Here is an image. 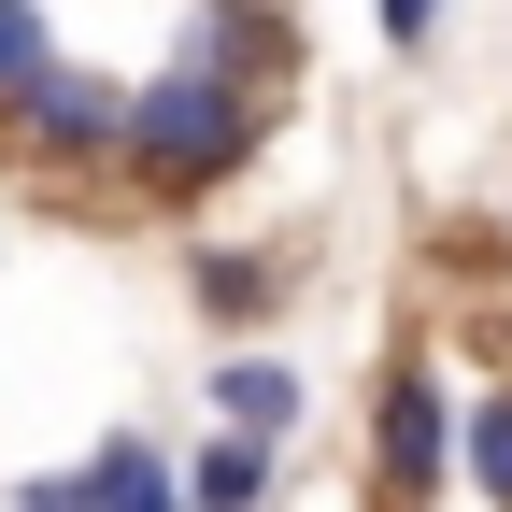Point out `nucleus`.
Instances as JSON below:
<instances>
[{
	"label": "nucleus",
	"instance_id": "9b49d317",
	"mask_svg": "<svg viewBox=\"0 0 512 512\" xmlns=\"http://www.w3.org/2000/svg\"><path fill=\"white\" fill-rule=\"evenodd\" d=\"M370 15H384V57H427V43H441V15H456V0H370Z\"/></svg>",
	"mask_w": 512,
	"mask_h": 512
},
{
	"label": "nucleus",
	"instance_id": "6e6552de",
	"mask_svg": "<svg viewBox=\"0 0 512 512\" xmlns=\"http://www.w3.org/2000/svg\"><path fill=\"white\" fill-rule=\"evenodd\" d=\"M86 512H185L171 498V456L143 427H100V456H86Z\"/></svg>",
	"mask_w": 512,
	"mask_h": 512
},
{
	"label": "nucleus",
	"instance_id": "39448f33",
	"mask_svg": "<svg viewBox=\"0 0 512 512\" xmlns=\"http://www.w3.org/2000/svg\"><path fill=\"white\" fill-rule=\"evenodd\" d=\"M200 384H214V427H242V441H271V456H285V427H299V370H285L271 342H228Z\"/></svg>",
	"mask_w": 512,
	"mask_h": 512
},
{
	"label": "nucleus",
	"instance_id": "f03ea898",
	"mask_svg": "<svg viewBox=\"0 0 512 512\" xmlns=\"http://www.w3.org/2000/svg\"><path fill=\"white\" fill-rule=\"evenodd\" d=\"M114 114H128L114 72H86V57H43V72L0 100V143H15L29 171H114Z\"/></svg>",
	"mask_w": 512,
	"mask_h": 512
},
{
	"label": "nucleus",
	"instance_id": "0eeeda50",
	"mask_svg": "<svg viewBox=\"0 0 512 512\" xmlns=\"http://www.w3.org/2000/svg\"><path fill=\"white\" fill-rule=\"evenodd\" d=\"M185 299H200L214 328H256V313L285 299V271H271L256 242H200V256H185Z\"/></svg>",
	"mask_w": 512,
	"mask_h": 512
},
{
	"label": "nucleus",
	"instance_id": "9d476101",
	"mask_svg": "<svg viewBox=\"0 0 512 512\" xmlns=\"http://www.w3.org/2000/svg\"><path fill=\"white\" fill-rule=\"evenodd\" d=\"M57 57V29H43V0H0V100H15L29 72Z\"/></svg>",
	"mask_w": 512,
	"mask_h": 512
},
{
	"label": "nucleus",
	"instance_id": "423d86ee",
	"mask_svg": "<svg viewBox=\"0 0 512 512\" xmlns=\"http://www.w3.org/2000/svg\"><path fill=\"white\" fill-rule=\"evenodd\" d=\"M171 498H185V512H271V441L214 427L200 456H171Z\"/></svg>",
	"mask_w": 512,
	"mask_h": 512
},
{
	"label": "nucleus",
	"instance_id": "20e7f679",
	"mask_svg": "<svg viewBox=\"0 0 512 512\" xmlns=\"http://www.w3.org/2000/svg\"><path fill=\"white\" fill-rule=\"evenodd\" d=\"M171 57H200V72H242V86H285V57H299V29H285V0H200Z\"/></svg>",
	"mask_w": 512,
	"mask_h": 512
},
{
	"label": "nucleus",
	"instance_id": "f8f14e48",
	"mask_svg": "<svg viewBox=\"0 0 512 512\" xmlns=\"http://www.w3.org/2000/svg\"><path fill=\"white\" fill-rule=\"evenodd\" d=\"M15 512H86V456L72 470H15Z\"/></svg>",
	"mask_w": 512,
	"mask_h": 512
},
{
	"label": "nucleus",
	"instance_id": "f257e3e1",
	"mask_svg": "<svg viewBox=\"0 0 512 512\" xmlns=\"http://www.w3.org/2000/svg\"><path fill=\"white\" fill-rule=\"evenodd\" d=\"M256 143H271V86L200 72V57L143 72L128 114H114V171L143 185V200H214L228 171H256Z\"/></svg>",
	"mask_w": 512,
	"mask_h": 512
},
{
	"label": "nucleus",
	"instance_id": "1a4fd4ad",
	"mask_svg": "<svg viewBox=\"0 0 512 512\" xmlns=\"http://www.w3.org/2000/svg\"><path fill=\"white\" fill-rule=\"evenodd\" d=\"M456 484H470L484 512H512V384L456 413Z\"/></svg>",
	"mask_w": 512,
	"mask_h": 512
},
{
	"label": "nucleus",
	"instance_id": "7ed1b4c3",
	"mask_svg": "<svg viewBox=\"0 0 512 512\" xmlns=\"http://www.w3.org/2000/svg\"><path fill=\"white\" fill-rule=\"evenodd\" d=\"M370 484H384V512H441V484H456V399L427 356H399L370 399Z\"/></svg>",
	"mask_w": 512,
	"mask_h": 512
}]
</instances>
